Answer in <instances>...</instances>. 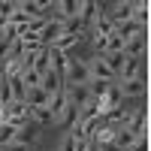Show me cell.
Masks as SVG:
<instances>
[{"label":"cell","mask_w":151,"mask_h":151,"mask_svg":"<svg viewBox=\"0 0 151 151\" xmlns=\"http://www.w3.org/2000/svg\"><path fill=\"white\" fill-rule=\"evenodd\" d=\"M64 82H91V76H88V60L76 58L70 52L67 55V67H64Z\"/></svg>","instance_id":"6da1fadb"},{"label":"cell","mask_w":151,"mask_h":151,"mask_svg":"<svg viewBox=\"0 0 151 151\" xmlns=\"http://www.w3.org/2000/svg\"><path fill=\"white\" fill-rule=\"evenodd\" d=\"M88 76H91V82H103V85L118 82V76H115V73H112V70L106 67L103 55H94L91 60H88Z\"/></svg>","instance_id":"7a4b0ae2"},{"label":"cell","mask_w":151,"mask_h":151,"mask_svg":"<svg viewBox=\"0 0 151 151\" xmlns=\"http://www.w3.org/2000/svg\"><path fill=\"white\" fill-rule=\"evenodd\" d=\"M6 121L15 124V127L30 124V106H27V103H9V106H6Z\"/></svg>","instance_id":"3957f363"},{"label":"cell","mask_w":151,"mask_h":151,"mask_svg":"<svg viewBox=\"0 0 151 151\" xmlns=\"http://www.w3.org/2000/svg\"><path fill=\"white\" fill-rule=\"evenodd\" d=\"M40 88H42V91L48 94V100H52L55 94H60V91H64V76H60V70H48V73L42 76Z\"/></svg>","instance_id":"277c9868"},{"label":"cell","mask_w":151,"mask_h":151,"mask_svg":"<svg viewBox=\"0 0 151 151\" xmlns=\"http://www.w3.org/2000/svg\"><path fill=\"white\" fill-rule=\"evenodd\" d=\"M118 91H121V100L124 97H142L145 94V79L139 76V79H124L118 82Z\"/></svg>","instance_id":"5b68a950"},{"label":"cell","mask_w":151,"mask_h":151,"mask_svg":"<svg viewBox=\"0 0 151 151\" xmlns=\"http://www.w3.org/2000/svg\"><path fill=\"white\" fill-rule=\"evenodd\" d=\"M139 60L142 58H127V55H124V64L118 70V82H124V79H139Z\"/></svg>","instance_id":"8992f818"},{"label":"cell","mask_w":151,"mask_h":151,"mask_svg":"<svg viewBox=\"0 0 151 151\" xmlns=\"http://www.w3.org/2000/svg\"><path fill=\"white\" fill-rule=\"evenodd\" d=\"M94 145H112L115 142V127H112V124H106V121H100V127L94 130Z\"/></svg>","instance_id":"52a82bcc"},{"label":"cell","mask_w":151,"mask_h":151,"mask_svg":"<svg viewBox=\"0 0 151 151\" xmlns=\"http://www.w3.org/2000/svg\"><path fill=\"white\" fill-rule=\"evenodd\" d=\"M79 42H82V36H76V33H64L60 40H55L52 45H45V48H52V52H64V55H67V52H73Z\"/></svg>","instance_id":"ba28073f"},{"label":"cell","mask_w":151,"mask_h":151,"mask_svg":"<svg viewBox=\"0 0 151 151\" xmlns=\"http://www.w3.org/2000/svg\"><path fill=\"white\" fill-rule=\"evenodd\" d=\"M142 48H145V30H139V33L133 36V40H127L121 52L127 55V58H139V55H142Z\"/></svg>","instance_id":"9c48e42d"},{"label":"cell","mask_w":151,"mask_h":151,"mask_svg":"<svg viewBox=\"0 0 151 151\" xmlns=\"http://www.w3.org/2000/svg\"><path fill=\"white\" fill-rule=\"evenodd\" d=\"M130 21L136 24V27H142V30H145V24H148V0H136V3H133Z\"/></svg>","instance_id":"30bf717a"},{"label":"cell","mask_w":151,"mask_h":151,"mask_svg":"<svg viewBox=\"0 0 151 151\" xmlns=\"http://www.w3.org/2000/svg\"><path fill=\"white\" fill-rule=\"evenodd\" d=\"M130 12H133V3H130V0H124V3H118L115 9H112V15H109L112 27H115V24H121V21H130Z\"/></svg>","instance_id":"8fae6325"},{"label":"cell","mask_w":151,"mask_h":151,"mask_svg":"<svg viewBox=\"0 0 151 151\" xmlns=\"http://www.w3.org/2000/svg\"><path fill=\"white\" fill-rule=\"evenodd\" d=\"M24 103H27L30 109H36V106H48V94L42 91V88H30V91L24 94Z\"/></svg>","instance_id":"7c38bea8"},{"label":"cell","mask_w":151,"mask_h":151,"mask_svg":"<svg viewBox=\"0 0 151 151\" xmlns=\"http://www.w3.org/2000/svg\"><path fill=\"white\" fill-rule=\"evenodd\" d=\"M15 133H18L15 124H9V121L0 124V148H9L12 142H15Z\"/></svg>","instance_id":"4fadbf2b"},{"label":"cell","mask_w":151,"mask_h":151,"mask_svg":"<svg viewBox=\"0 0 151 151\" xmlns=\"http://www.w3.org/2000/svg\"><path fill=\"white\" fill-rule=\"evenodd\" d=\"M9 85V97H12V103H24V94H27V88H24L21 79H6Z\"/></svg>","instance_id":"5bb4252c"},{"label":"cell","mask_w":151,"mask_h":151,"mask_svg":"<svg viewBox=\"0 0 151 151\" xmlns=\"http://www.w3.org/2000/svg\"><path fill=\"white\" fill-rule=\"evenodd\" d=\"M115 30L121 33V40H124V42H127V40H133V36H136V33H139L142 27H136V24H133V21H121V24H115Z\"/></svg>","instance_id":"9a60e30c"},{"label":"cell","mask_w":151,"mask_h":151,"mask_svg":"<svg viewBox=\"0 0 151 151\" xmlns=\"http://www.w3.org/2000/svg\"><path fill=\"white\" fill-rule=\"evenodd\" d=\"M21 82H24V88H27V91H30V88H40V82H42V76L36 73L33 67H27V70L21 73Z\"/></svg>","instance_id":"2e32d148"},{"label":"cell","mask_w":151,"mask_h":151,"mask_svg":"<svg viewBox=\"0 0 151 151\" xmlns=\"http://www.w3.org/2000/svg\"><path fill=\"white\" fill-rule=\"evenodd\" d=\"M121 48H124L121 33H118V30H112V33H109V40H106V52H121Z\"/></svg>","instance_id":"e0dca14e"},{"label":"cell","mask_w":151,"mask_h":151,"mask_svg":"<svg viewBox=\"0 0 151 151\" xmlns=\"http://www.w3.org/2000/svg\"><path fill=\"white\" fill-rule=\"evenodd\" d=\"M58 151H82V139H76V136H70V133H67Z\"/></svg>","instance_id":"ac0fdd59"},{"label":"cell","mask_w":151,"mask_h":151,"mask_svg":"<svg viewBox=\"0 0 151 151\" xmlns=\"http://www.w3.org/2000/svg\"><path fill=\"white\" fill-rule=\"evenodd\" d=\"M127 151H148V139H145V136H136Z\"/></svg>","instance_id":"d6986e66"},{"label":"cell","mask_w":151,"mask_h":151,"mask_svg":"<svg viewBox=\"0 0 151 151\" xmlns=\"http://www.w3.org/2000/svg\"><path fill=\"white\" fill-rule=\"evenodd\" d=\"M100 151H121V148H115V145H100Z\"/></svg>","instance_id":"ffe728a7"},{"label":"cell","mask_w":151,"mask_h":151,"mask_svg":"<svg viewBox=\"0 0 151 151\" xmlns=\"http://www.w3.org/2000/svg\"><path fill=\"white\" fill-rule=\"evenodd\" d=\"M0 151H3V148H0Z\"/></svg>","instance_id":"44dd1931"}]
</instances>
